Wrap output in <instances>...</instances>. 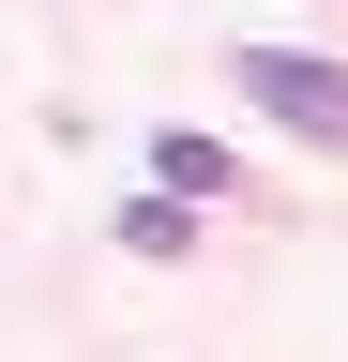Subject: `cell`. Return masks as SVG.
<instances>
[{"label":"cell","mask_w":348,"mask_h":362,"mask_svg":"<svg viewBox=\"0 0 348 362\" xmlns=\"http://www.w3.org/2000/svg\"><path fill=\"white\" fill-rule=\"evenodd\" d=\"M242 90H257V106H273L288 136L348 151V61H303V45H242Z\"/></svg>","instance_id":"1"},{"label":"cell","mask_w":348,"mask_h":362,"mask_svg":"<svg viewBox=\"0 0 348 362\" xmlns=\"http://www.w3.org/2000/svg\"><path fill=\"white\" fill-rule=\"evenodd\" d=\"M152 181L167 197H228V151H212V136H152Z\"/></svg>","instance_id":"2"}]
</instances>
